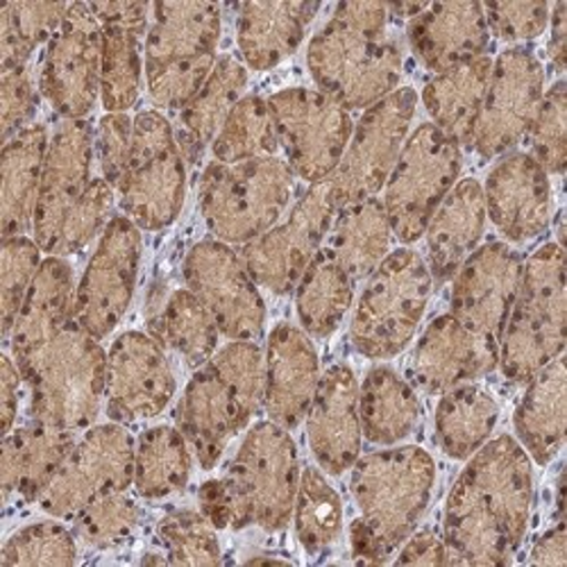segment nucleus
I'll use <instances>...</instances> for the list:
<instances>
[{"mask_svg": "<svg viewBox=\"0 0 567 567\" xmlns=\"http://www.w3.org/2000/svg\"><path fill=\"white\" fill-rule=\"evenodd\" d=\"M534 513L532 458L504 434L467 458L443 517L447 565H508L523 547Z\"/></svg>", "mask_w": 567, "mask_h": 567, "instance_id": "nucleus-1", "label": "nucleus"}, {"mask_svg": "<svg viewBox=\"0 0 567 567\" xmlns=\"http://www.w3.org/2000/svg\"><path fill=\"white\" fill-rule=\"evenodd\" d=\"M436 486V463L417 445L384 447L359 456L352 465L350 491L359 523L377 547L391 558L417 529Z\"/></svg>", "mask_w": 567, "mask_h": 567, "instance_id": "nucleus-2", "label": "nucleus"}, {"mask_svg": "<svg viewBox=\"0 0 567 567\" xmlns=\"http://www.w3.org/2000/svg\"><path fill=\"white\" fill-rule=\"evenodd\" d=\"M565 248L545 244L525 259L523 284L499 337L497 368L508 382L527 384L565 352Z\"/></svg>", "mask_w": 567, "mask_h": 567, "instance_id": "nucleus-3", "label": "nucleus"}, {"mask_svg": "<svg viewBox=\"0 0 567 567\" xmlns=\"http://www.w3.org/2000/svg\"><path fill=\"white\" fill-rule=\"evenodd\" d=\"M296 173L281 157L241 164L212 162L198 186V205L216 241L246 246L279 223L291 207Z\"/></svg>", "mask_w": 567, "mask_h": 567, "instance_id": "nucleus-4", "label": "nucleus"}, {"mask_svg": "<svg viewBox=\"0 0 567 567\" xmlns=\"http://www.w3.org/2000/svg\"><path fill=\"white\" fill-rule=\"evenodd\" d=\"M30 386V415L78 434L96 422L107 389V352L75 322L45 348L23 377Z\"/></svg>", "mask_w": 567, "mask_h": 567, "instance_id": "nucleus-5", "label": "nucleus"}, {"mask_svg": "<svg viewBox=\"0 0 567 567\" xmlns=\"http://www.w3.org/2000/svg\"><path fill=\"white\" fill-rule=\"evenodd\" d=\"M432 289L434 277L422 255L393 250L365 279L350 324L354 350L374 361L402 354L417 334Z\"/></svg>", "mask_w": 567, "mask_h": 567, "instance_id": "nucleus-6", "label": "nucleus"}, {"mask_svg": "<svg viewBox=\"0 0 567 567\" xmlns=\"http://www.w3.org/2000/svg\"><path fill=\"white\" fill-rule=\"evenodd\" d=\"M225 482L231 491L239 529H287L300 486V456L289 430L272 420L257 422L231 458Z\"/></svg>", "mask_w": 567, "mask_h": 567, "instance_id": "nucleus-7", "label": "nucleus"}, {"mask_svg": "<svg viewBox=\"0 0 567 567\" xmlns=\"http://www.w3.org/2000/svg\"><path fill=\"white\" fill-rule=\"evenodd\" d=\"M307 66L322 93L348 112H365L400 89L404 73L402 51L386 34L372 37L329 19L313 34Z\"/></svg>", "mask_w": 567, "mask_h": 567, "instance_id": "nucleus-8", "label": "nucleus"}, {"mask_svg": "<svg viewBox=\"0 0 567 567\" xmlns=\"http://www.w3.org/2000/svg\"><path fill=\"white\" fill-rule=\"evenodd\" d=\"M463 153L434 123L417 125L384 186V209L393 236L411 246L422 239L434 212L458 182Z\"/></svg>", "mask_w": 567, "mask_h": 567, "instance_id": "nucleus-9", "label": "nucleus"}, {"mask_svg": "<svg viewBox=\"0 0 567 567\" xmlns=\"http://www.w3.org/2000/svg\"><path fill=\"white\" fill-rule=\"evenodd\" d=\"M279 151L296 177L320 184L334 175L354 130L352 114L320 89L289 86L268 99Z\"/></svg>", "mask_w": 567, "mask_h": 567, "instance_id": "nucleus-10", "label": "nucleus"}, {"mask_svg": "<svg viewBox=\"0 0 567 567\" xmlns=\"http://www.w3.org/2000/svg\"><path fill=\"white\" fill-rule=\"evenodd\" d=\"M339 207L332 182L311 184L309 192L293 205L287 220L241 246L239 255L257 287L275 296L291 293L322 248Z\"/></svg>", "mask_w": 567, "mask_h": 567, "instance_id": "nucleus-11", "label": "nucleus"}, {"mask_svg": "<svg viewBox=\"0 0 567 567\" xmlns=\"http://www.w3.org/2000/svg\"><path fill=\"white\" fill-rule=\"evenodd\" d=\"M136 441L118 422L96 424L75 439L37 504L58 519H73L86 504L134 484Z\"/></svg>", "mask_w": 567, "mask_h": 567, "instance_id": "nucleus-12", "label": "nucleus"}, {"mask_svg": "<svg viewBox=\"0 0 567 567\" xmlns=\"http://www.w3.org/2000/svg\"><path fill=\"white\" fill-rule=\"evenodd\" d=\"M415 107L417 93L411 86H400L361 114L341 164L329 177L341 207L377 198V194L386 186L411 134Z\"/></svg>", "mask_w": 567, "mask_h": 567, "instance_id": "nucleus-13", "label": "nucleus"}, {"mask_svg": "<svg viewBox=\"0 0 567 567\" xmlns=\"http://www.w3.org/2000/svg\"><path fill=\"white\" fill-rule=\"evenodd\" d=\"M186 289L212 313L220 337L257 341L264 334L266 302L241 255L231 246L207 239L186 252L182 264Z\"/></svg>", "mask_w": 567, "mask_h": 567, "instance_id": "nucleus-14", "label": "nucleus"}, {"mask_svg": "<svg viewBox=\"0 0 567 567\" xmlns=\"http://www.w3.org/2000/svg\"><path fill=\"white\" fill-rule=\"evenodd\" d=\"M138 266L141 229L114 216L75 287L73 322L99 341L110 337L132 305Z\"/></svg>", "mask_w": 567, "mask_h": 567, "instance_id": "nucleus-15", "label": "nucleus"}, {"mask_svg": "<svg viewBox=\"0 0 567 567\" xmlns=\"http://www.w3.org/2000/svg\"><path fill=\"white\" fill-rule=\"evenodd\" d=\"M545 93V69L527 45H511L493 60L486 99L467 148L486 159L504 157L529 132Z\"/></svg>", "mask_w": 567, "mask_h": 567, "instance_id": "nucleus-16", "label": "nucleus"}, {"mask_svg": "<svg viewBox=\"0 0 567 567\" xmlns=\"http://www.w3.org/2000/svg\"><path fill=\"white\" fill-rule=\"evenodd\" d=\"M103 28L86 3L71 10L45 43L39 89L64 121L86 118L101 99Z\"/></svg>", "mask_w": 567, "mask_h": 567, "instance_id": "nucleus-17", "label": "nucleus"}, {"mask_svg": "<svg viewBox=\"0 0 567 567\" xmlns=\"http://www.w3.org/2000/svg\"><path fill=\"white\" fill-rule=\"evenodd\" d=\"M177 382L164 346L144 332L121 334L107 352V415L118 424L157 417L175 395Z\"/></svg>", "mask_w": 567, "mask_h": 567, "instance_id": "nucleus-18", "label": "nucleus"}, {"mask_svg": "<svg viewBox=\"0 0 567 567\" xmlns=\"http://www.w3.org/2000/svg\"><path fill=\"white\" fill-rule=\"evenodd\" d=\"M525 259L508 244L491 241L472 252L452 277V316L499 343L523 284Z\"/></svg>", "mask_w": 567, "mask_h": 567, "instance_id": "nucleus-19", "label": "nucleus"}, {"mask_svg": "<svg viewBox=\"0 0 567 567\" xmlns=\"http://www.w3.org/2000/svg\"><path fill=\"white\" fill-rule=\"evenodd\" d=\"M499 361V343L475 332L456 316L434 318L409 359V380L430 395H443L491 374Z\"/></svg>", "mask_w": 567, "mask_h": 567, "instance_id": "nucleus-20", "label": "nucleus"}, {"mask_svg": "<svg viewBox=\"0 0 567 567\" xmlns=\"http://www.w3.org/2000/svg\"><path fill=\"white\" fill-rule=\"evenodd\" d=\"M93 159H96V130L86 118L62 121L45 153L32 220V236L43 252L51 250L60 225L91 184Z\"/></svg>", "mask_w": 567, "mask_h": 567, "instance_id": "nucleus-21", "label": "nucleus"}, {"mask_svg": "<svg viewBox=\"0 0 567 567\" xmlns=\"http://www.w3.org/2000/svg\"><path fill=\"white\" fill-rule=\"evenodd\" d=\"M486 214L504 239L527 244L554 220V188L547 171L529 155L511 151L491 168L484 184Z\"/></svg>", "mask_w": 567, "mask_h": 567, "instance_id": "nucleus-22", "label": "nucleus"}, {"mask_svg": "<svg viewBox=\"0 0 567 567\" xmlns=\"http://www.w3.org/2000/svg\"><path fill=\"white\" fill-rule=\"evenodd\" d=\"M307 439L313 458L327 475L339 477L361 456L359 382L350 365H329L307 411Z\"/></svg>", "mask_w": 567, "mask_h": 567, "instance_id": "nucleus-23", "label": "nucleus"}, {"mask_svg": "<svg viewBox=\"0 0 567 567\" xmlns=\"http://www.w3.org/2000/svg\"><path fill=\"white\" fill-rule=\"evenodd\" d=\"M146 34V75L182 69H214L223 32V10L216 3H155Z\"/></svg>", "mask_w": 567, "mask_h": 567, "instance_id": "nucleus-24", "label": "nucleus"}, {"mask_svg": "<svg viewBox=\"0 0 567 567\" xmlns=\"http://www.w3.org/2000/svg\"><path fill=\"white\" fill-rule=\"evenodd\" d=\"M264 409L268 420L284 430L305 422L320 382V359L311 337L302 327L279 322L264 352Z\"/></svg>", "mask_w": 567, "mask_h": 567, "instance_id": "nucleus-25", "label": "nucleus"}, {"mask_svg": "<svg viewBox=\"0 0 567 567\" xmlns=\"http://www.w3.org/2000/svg\"><path fill=\"white\" fill-rule=\"evenodd\" d=\"M73 302L75 281L71 264L64 257H45L8 339L12 359L23 377L39 354L64 332L66 324L73 322Z\"/></svg>", "mask_w": 567, "mask_h": 567, "instance_id": "nucleus-26", "label": "nucleus"}, {"mask_svg": "<svg viewBox=\"0 0 567 567\" xmlns=\"http://www.w3.org/2000/svg\"><path fill=\"white\" fill-rule=\"evenodd\" d=\"M406 37L417 62L432 73L477 60L491 45L484 6L475 0L427 6L411 19Z\"/></svg>", "mask_w": 567, "mask_h": 567, "instance_id": "nucleus-27", "label": "nucleus"}, {"mask_svg": "<svg viewBox=\"0 0 567 567\" xmlns=\"http://www.w3.org/2000/svg\"><path fill=\"white\" fill-rule=\"evenodd\" d=\"M186 198V159L179 144L153 153H132L116 200L138 229L159 231L173 225Z\"/></svg>", "mask_w": 567, "mask_h": 567, "instance_id": "nucleus-28", "label": "nucleus"}, {"mask_svg": "<svg viewBox=\"0 0 567 567\" xmlns=\"http://www.w3.org/2000/svg\"><path fill=\"white\" fill-rule=\"evenodd\" d=\"M318 3L302 0H257L239 6L236 45L241 62L252 71H270L289 60L307 34Z\"/></svg>", "mask_w": 567, "mask_h": 567, "instance_id": "nucleus-29", "label": "nucleus"}, {"mask_svg": "<svg viewBox=\"0 0 567 567\" xmlns=\"http://www.w3.org/2000/svg\"><path fill=\"white\" fill-rule=\"evenodd\" d=\"M484 186L477 179H458L434 212L424 239H427V266L434 281H447L461 264L480 248L486 229Z\"/></svg>", "mask_w": 567, "mask_h": 567, "instance_id": "nucleus-30", "label": "nucleus"}, {"mask_svg": "<svg viewBox=\"0 0 567 567\" xmlns=\"http://www.w3.org/2000/svg\"><path fill=\"white\" fill-rule=\"evenodd\" d=\"M175 422L205 470L218 465L229 441L244 430L225 386L207 363L188 380L177 402Z\"/></svg>", "mask_w": 567, "mask_h": 567, "instance_id": "nucleus-31", "label": "nucleus"}, {"mask_svg": "<svg viewBox=\"0 0 567 567\" xmlns=\"http://www.w3.org/2000/svg\"><path fill=\"white\" fill-rule=\"evenodd\" d=\"M73 443L75 434L51 427L34 417L3 436L0 480H3L6 502L12 497L37 502L64 463Z\"/></svg>", "mask_w": 567, "mask_h": 567, "instance_id": "nucleus-32", "label": "nucleus"}, {"mask_svg": "<svg viewBox=\"0 0 567 567\" xmlns=\"http://www.w3.org/2000/svg\"><path fill=\"white\" fill-rule=\"evenodd\" d=\"M517 443L538 465L551 463L565 443L567 372L565 357H556L527 382L515 415Z\"/></svg>", "mask_w": 567, "mask_h": 567, "instance_id": "nucleus-33", "label": "nucleus"}, {"mask_svg": "<svg viewBox=\"0 0 567 567\" xmlns=\"http://www.w3.org/2000/svg\"><path fill=\"white\" fill-rule=\"evenodd\" d=\"M49 144V130L32 123L10 138L3 148V162H0V227H3V239L25 236V231L32 229Z\"/></svg>", "mask_w": 567, "mask_h": 567, "instance_id": "nucleus-34", "label": "nucleus"}, {"mask_svg": "<svg viewBox=\"0 0 567 567\" xmlns=\"http://www.w3.org/2000/svg\"><path fill=\"white\" fill-rule=\"evenodd\" d=\"M248 86V66L241 58L223 55L216 60L214 71L200 86L196 96L188 101L179 114L177 144L188 162H198L200 155L214 144L229 112L236 107Z\"/></svg>", "mask_w": 567, "mask_h": 567, "instance_id": "nucleus-35", "label": "nucleus"}, {"mask_svg": "<svg viewBox=\"0 0 567 567\" xmlns=\"http://www.w3.org/2000/svg\"><path fill=\"white\" fill-rule=\"evenodd\" d=\"M491 73L493 60L482 55L477 60L434 73L422 89V103L432 116V123L450 138H454L458 146H467L472 132H475Z\"/></svg>", "mask_w": 567, "mask_h": 567, "instance_id": "nucleus-36", "label": "nucleus"}, {"mask_svg": "<svg viewBox=\"0 0 567 567\" xmlns=\"http://www.w3.org/2000/svg\"><path fill=\"white\" fill-rule=\"evenodd\" d=\"M359 415L368 443L393 447L417 432L422 406L411 382L389 365H377L359 384Z\"/></svg>", "mask_w": 567, "mask_h": 567, "instance_id": "nucleus-37", "label": "nucleus"}, {"mask_svg": "<svg viewBox=\"0 0 567 567\" xmlns=\"http://www.w3.org/2000/svg\"><path fill=\"white\" fill-rule=\"evenodd\" d=\"M393 239L384 203L380 198H365L339 207L324 248L357 284L365 281L391 255Z\"/></svg>", "mask_w": 567, "mask_h": 567, "instance_id": "nucleus-38", "label": "nucleus"}, {"mask_svg": "<svg viewBox=\"0 0 567 567\" xmlns=\"http://www.w3.org/2000/svg\"><path fill=\"white\" fill-rule=\"evenodd\" d=\"M296 311L313 339L332 337L354 300V279L324 246L296 284Z\"/></svg>", "mask_w": 567, "mask_h": 567, "instance_id": "nucleus-39", "label": "nucleus"}, {"mask_svg": "<svg viewBox=\"0 0 567 567\" xmlns=\"http://www.w3.org/2000/svg\"><path fill=\"white\" fill-rule=\"evenodd\" d=\"M499 422V404L480 384H463L441 395L434 415V432L441 450L465 461L486 445Z\"/></svg>", "mask_w": 567, "mask_h": 567, "instance_id": "nucleus-40", "label": "nucleus"}, {"mask_svg": "<svg viewBox=\"0 0 567 567\" xmlns=\"http://www.w3.org/2000/svg\"><path fill=\"white\" fill-rule=\"evenodd\" d=\"M194 452L177 427L159 424L136 439L134 491L144 499H164L179 493L192 477Z\"/></svg>", "mask_w": 567, "mask_h": 567, "instance_id": "nucleus-41", "label": "nucleus"}, {"mask_svg": "<svg viewBox=\"0 0 567 567\" xmlns=\"http://www.w3.org/2000/svg\"><path fill=\"white\" fill-rule=\"evenodd\" d=\"M151 329L164 348L194 368H203L218 350V324L188 289L171 293L159 316L151 320Z\"/></svg>", "mask_w": 567, "mask_h": 567, "instance_id": "nucleus-42", "label": "nucleus"}, {"mask_svg": "<svg viewBox=\"0 0 567 567\" xmlns=\"http://www.w3.org/2000/svg\"><path fill=\"white\" fill-rule=\"evenodd\" d=\"M146 32L121 25L103 28L101 58V103L107 114H125L141 96L146 62L141 53V39Z\"/></svg>", "mask_w": 567, "mask_h": 567, "instance_id": "nucleus-43", "label": "nucleus"}, {"mask_svg": "<svg viewBox=\"0 0 567 567\" xmlns=\"http://www.w3.org/2000/svg\"><path fill=\"white\" fill-rule=\"evenodd\" d=\"M277 151L279 141L268 101L255 96V93L236 103L212 144L214 162L220 164L275 157Z\"/></svg>", "mask_w": 567, "mask_h": 567, "instance_id": "nucleus-44", "label": "nucleus"}, {"mask_svg": "<svg viewBox=\"0 0 567 567\" xmlns=\"http://www.w3.org/2000/svg\"><path fill=\"white\" fill-rule=\"evenodd\" d=\"M293 517L298 540L309 554L327 551L341 538L343 502L322 470L305 467L300 472Z\"/></svg>", "mask_w": 567, "mask_h": 567, "instance_id": "nucleus-45", "label": "nucleus"}, {"mask_svg": "<svg viewBox=\"0 0 567 567\" xmlns=\"http://www.w3.org/2000/svg\"><path fill=\"white\" fill-rule=\"evenodd\" d=\"M69 3H6L0 8V66H28L41 43H49L69 14Z\"/></svg>", "mask_w": 567, "mask_h": 567, "instance_id": "nucleus-46", "label": "nucleus"}, {"mask_svg": "<svg viewBox=\"0 0 567 567\" xmlns=\"http://www.w3.org/2000/svg\"><path fill=\"white\" fill-rule=\"evenodd\" d=\"M218 382L225 386L236 415L246 430L264 406V352L257 341H229L207 361Z\"/></svg>", "mask_w": 567, "mask_h": 567, "instance_id": "nucleus-47", "label": "nucleus"}, {"mask_svg": "<svg viewBox=\"0 0 567 567\" xmlns=\"http://www.w3.org/2000/svg\"><path fill=\"white\" fill-rule=\"evenodd\" d=\"M116 203V188L103 177H93L82 198L71 207L64 223L60 225L49 255H75L84 250L96 236H103L110 220L114 218Z\"/></svg>", "mask_w": 567, "mask_h": 567, "instance_id": "nucleus-48", "label": "nucleus"}, {"mask_svg": "<svg viewBox=\"0 0 567 567\" xmlns=\"http://www.w3.org/2000/svg\"><path fill=\"white\" fill-rule=\"evenodd\" d=\"M141 511L127 491L107 493L86 504L73 517L75 538L93 549H110L132 538L138 527Z\"/></svg>", "mask_w": 567, "mask_h": 567, "instance_id": "nucleus-49", "label": "nucleus"}, {"mask_svg": "<svg viewBox=\"0 0 567 567\" xmlns=\"http://www.w3.org/2000/svg\"><path fill=\"white\" fill-rule=\"evenodd\" d=\"M216 527L200 511H173L159 527L157 536L166 549L168 563L175 565H218L223 549Z\"/></svg>", "mask_w": 567, "mask_h": 567, "instance_id": "nucleus-50", "label": "nucleus"}, {"mask_svg": "<svg viewBox=\"0 0 567 567\" xmlns=\"http://www.w3.org/2000/svg\"><path fill=\"white\" fill-rule=\"evenodd\" d=\"M532 157L547 171V175H563L567 162V84L556 80L543 93L540 107L525 136Z\"/></svg>", "mask_w": 567, "mask_h": 567, "instance_id": "nucleus-51", "label": "nucleus"}, {"mask_svg": "<svg viewBox=\"0 0 567 567\" xmlns=\"http://www.w3.org/2000/svg\"><path fill=\"white\" fill-rule=\"evenodd\" d=\"M78 563V538L64 525L49 519L12 534L3 547L0 565H73Z\"/></svg>", "mask_w": 567, "mask_h": 567, "instance_id": "nucleus-52", "label": "nucleus"}, {"mask_svg": "<svg viewBox=\"0 0 567 567\" xmlns=\"http://www.w3.org/2000/svg\"><path fill=\"white\" fill-rule=\"evenodd\" d=\"M41 248L28 236L3 239L0 252V316H3V337L10 339L19 309L32 287L41 266Z\"/></svg>", "mask_w": 567, "mask_h": 567, "instance_id": "nucleus-53", "label": "nucleus"}, {"mask_svg": "<svg viewBox=\"0 0 567 567\" xmlns=\"http://www.w3.org/2000/svg\"><path fill=\"white\" fill-rule=\"evenodd\" d=\"M482 6L491 34L513 45L538 39L549 25L551 6L545 0H495Z\"/></svg>", "mask_w": 567, "mask_h": 567, "instance_id": "nucleus-54", "label": "nucleus"}, {"mask_svg": "<svg viewBox=\"0 0 567 567\" xmlns=\"http://www.w3.org/2000/svg\"><path fill=\"white\" fill-rule=\"evenodd\" d=\"M39 96L28 66L3 69L0 73V127L6 144L19 132L30 127L37 114Z\"/></svg>", "mask_w": 567, "mask_h": 567, "instance_id": "nucleus-55", "label": "nucleus"}, {"mask_svg": "<svg viewBox=\"0 0 567 567\" xmlns=\"http://www.w3.org/2000/svg\"><path fill=\"white\" fill-rule=\"evenodd\" d=\"M132 134L134 118L127 114H105L96 127V159L103 173L114 188L127 173L132 159Z\"/></svg>", "mask_w": 567, "mask_h": 567, "instance_id": "nucleus-56", "label": "nucleus"}, {"mask_svg": "<svg viewBox=\"0 0 567 567\" xmlns=\"http://www.w3.org/2000/svg\"><path fill=\"white\" fill-rule=\"evenodd\" d=\"M198 504L200 513L218 532L239 529V515H236V504L225 477L205 482L198 491Z\"/></svg>", "mask_w": 567, "mask_h": 567, "instance_id": "nucleus-57", "label": "nucleus"}, {"mask_svg": "<svg viewBox=\"0 0 567 567\" xmlns=\"http://www.w3.org/2000/svg\"><path fill=\"white\" fill-rule=\"evenodd\" d=\"M389 19L391 14L386 3H368V0H359V3H341L334 8V14H332V21L372 37L386 34Z\"/></svg>", "mask_w": 567, "mask_h": 567, "instance_id": "nucleus-58", "label": "nucleus"}, {"mask_svg": "<svg viewBox=\"0 0 567 567\" xmlns=\"http://www.w3.org/2000/svg\"><path fill=\"white\" fill-rule=\"evenodd\" d=\"M91 14L96 17L101 28L105 25H121L132 28L138 32L148 34V17L153 12V6L136 3V0H107V3H86Z\"/></svg>", "mask_w": 567, "mask_h": 567, "instance_id": "nucleus-59", "label": "nucleus"}, {"mask_svg": "<svg viewBox=\"0 0 567 567\" xmlns=\"http://www.w3.org/2000/svg\"><path fill=\"white\" fill-rule=\"evenodd\" d=\"M400 565H447V545L443 534L434 529H420L413 532L404 543L395 558Z\"/></svg>", "mask_w": 567, "mask_h": 567, "instance_id": "nucleus-60", "label": "nucleus"}, {"mask_svg": "<svg viewBox=\"0 0 567 567\" xmlns=\"http://www.w3.org/2000/svg\"><path fill=\"white\" fill-rule=\"evenodd\" d=\"M23 374L12 357L0 359V422H3V436L14 430L19 413V393H21Z\"/></svg>", "mask_w": 567, "mask_h": 567, "instance_id": "nucleus-61", "label": "nucleus"}, {"mask_svg": "<svg viewBox=\"0 0 567 567\" xmlns=\"http://www.w3.org/2000/svg\"><path fill=\"white\" fill-rule=\"evenodd\" d=\"M547 58L551 69L563 75L567 66V0H558L549 10Z\"/></svg>", "mask_w": 567, "mask_h": 567, "instance_id": "nucleus-62", "label": "nucleus"}, {"mask_svg": "<svg viewBox=\"0 0 567 567\" xmlns=\"http://www.w3.org/2000/svg\"><path fill=\"white\" fill-rule=\"evenodd\" d=\"M532 565H567V532L565 519H556V525L549 527L532 547L529 558Z\"/></svg>", "mask_w": 567, "mask_h": 567, "instance_id": "nucleus-63", "label": "nucleus"}, {"mask_svg": "<svg viewBox=\"0 0 567 567\" xmlns=\"http://www.w3.org/2000/svg\"><path fill=\"white\" fill-rule=\"evenodd\" d=\"M141 563H144V565H164V563H168V556L166 554H146L144 558H141Z\"/></svg>", "mask_w": 567, "mask_h": 567, "instance_id": "nucleus-64", "label": "nucleus"}]
</instances>
